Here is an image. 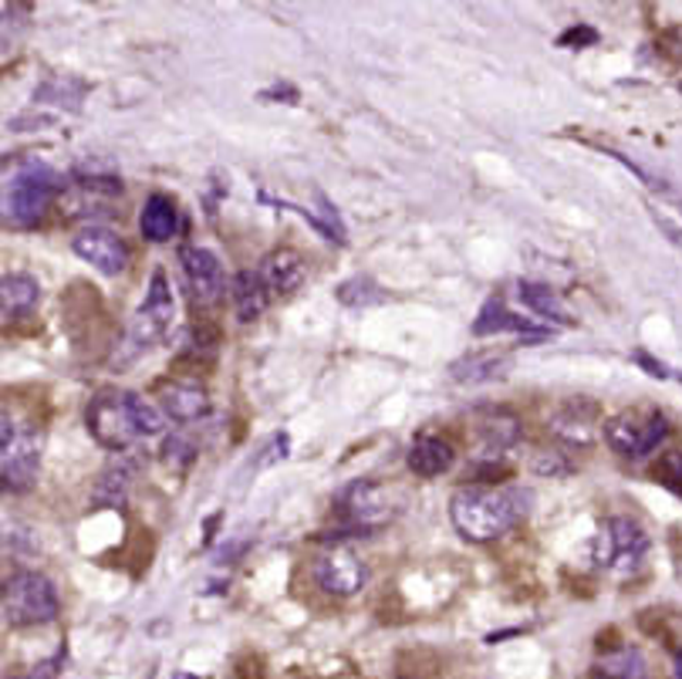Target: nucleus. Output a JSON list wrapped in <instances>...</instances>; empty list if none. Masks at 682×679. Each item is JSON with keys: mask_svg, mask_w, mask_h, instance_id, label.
Instances as JSON below:
<instances>
[{"mask_svg": "<svg viewBox=\"0 0 682 679\" xmlns=\"http://www.w3.org/2000/svg\"><path fill=\"white\" fill-rule=\"evenodd\" d=\"M163 426L166 413L126 389H105L88 403V433L112 453H126L142 437H160Z\"/></svg>", "mask_w": 682, "mask_h": 679, "instance_id": "f257e3e1", "label": "nucleus"}, {"mask_svg": "<svg viewBox=\"0 0 682 679\" xmlns=\"http://www.w3.org/2000/svg\"><path fill=\"white\" fill-rule=\"evenodd\" d=\"M531 493L520 487H463L450 501L453 528L477 544L504 538L527 514Z\"/></svg>", "mask_w": 682, "mask_h": 679, "instance_id": "f03ea898", "label": "nucleus"}, {"mask_svg": "<svg viewBox=\"0 0 682 679\" xmlns=\"http://www.w3.org/2000/svg\"><path fill=\"white\" fill-rule=\"evenodd\" d=\"M58 589L38 571H17L4 581V623L8 626H41L58 619Z\"/></svg>", "mask_w": 682, "mask_h": 679, "instance_id": "7ed1b4c3", "label": "nucleus"}, {"mask_svg": "<svg viewBox=\"0 0 682 679\" xmlns=\"http://www.w3.org/2000/svg\"><path fill=\"white\" fill-rule=\"evenodd\" d=\"M58 193V176L41 166V163H27L24 169H17L8 187H4V217L14 227H27L41 221L51 200Z\"/></svg>", "mask_w": 682, "mask_h": 679, "instance_id": "20e7f679", "label": "nucleus"}, {"mask_svg": "<svg viewBox=\"0 0 682 679\" xmlns=\"http://www.w3.org/2000/svg\"><path fill=\"white\" fill-rule=\"evenodd\" d=\"M669 433V423L659 410H622L605 423V443L629 460L653 453Z\"/></svg>", "mask_w": 682, "mask_h": 679, "instance_id": "39448f33", "label": "nucleus"}, {"mask_svg": "<svg viewBox=\"0 0 682 679\" xmlns=\"http://www.w3.org/2000/svg\"><path fill=\"white\" fill-rule=\"evenodd\" d=\"M334 511H338L341 524H345V528L355 531V535L379 531L395 517V507L389 501V490L382 483H371V480L349 483L345 490L338 493Z\"/></svg>", "mask_w": 682, "mask_h": 679, "instance_id": "423d86ee", "label": "nucleus"}, {"mask_svg": "<svg viewBox=\"0 0 682 679\" xmlns=\"http://www.w3.org/2000/svg\"><path fill=\"white\" fill-rule=\"evenodd\" d=\"M41 447L45 437L38 429L17 426L11 413H4V433H0V474H4L8 490H24L35 480L41 467Z\"/></svg>", "mask_w": 682, "mask_h": 679, "instance_id": "0eeeda50", "label": "nucleus"}, {"mask_svg": "<svg viewBox=\"0 0 682 679\" xmlns=\"http://www.w3.org/2000/svg\"><path fill=\"white\" fill-rule=\"evenodd\" d=\"M173 318H176V301H173L169 281H166L163 271H156L152 274V281H149V291H146L139 315L132 322L129 342L136 349H152L173 328Z\"/></svg>", "mask_w": 682, "mask_h": 679, "instance_id": "6e6552de", "label": "nucleus"}, {"mask_svg": "<svg viewBox=\"0 0 682 679\" xmlns=\"http://www.w3.org/2000/svg\"><path fill=\"white\" fill-rule=\"evenodd\" d=\"M648 551V538L642 524L632 517H611L602 531V548H598V565L611 568L615 575H629L642 565Z\"/></svg>", "mask_w": 682, "mask_h": 679, "instance_id": "1a4fd4ad", "label": "nucleus"}, {"mask_svg": "<svg viewBox=\"0 0 682 679\" xmlns=\"http://www.w3.org/2000/svg\"><path fill=\"white\" fill-rule=\"evenodd\" d=\"M315 581H318V589L334 595V599H349L355 592L365 589V581H368V568L365 562L358 558V554L345 544H334L328 548L325 554H318V562H315Z\"/></svg>", "mask_w": 682, "mask_h": 679, "instance_id": "9d476101", "label": "nucleus"}, {"mask_svg": "<svg viewBox=\"0 0 682 679\" xmlns=\"http://www.w3.org/2000/svg\"><path fill=\"white\" fill-rule=\"evenodd\" d=\"M179 271L182 281L190 288L197 304H216L227 291V277H224V264L206 247H182L179 251Z\"/></svg>", "mask_w": 682, "mask_h": 679, "instance_id": "9b49d317", "label": "nucleus"}, {"mask_svg": "<svg viewBox=\"0 0 682 679\" xmlns=\"http://www.w3.org/2000/svg\"><path fill=\"white\" fill-rule=\"evenodd\" d=\"M72 247H75V254L85 264H91V267H96L99 274H105V277L122 274V271H126V264H129V247H126V240H122L118 234H112V230H105V227H88V230H81L72 240Z\"/></svg>", "mask_w": 682, "mask_h": 679, "instance_id": "f8f14e48", "label": "nucleus"}, {"mask_svg": "<svg viewBox=\"0 0 682 679\" xmlns=\"http://www.w3.org/2000/svg\"><path fill=\"white\" fill-rule=\"evenodd\" d=\"M504 331H514L517 338H523V342H541V338L551 335V328H538L531 318H520V315L507 312L504 298L497 294V298H490L483 304L480 318L473 322V335L487 338V335H504Z\"/></svg>", "mask_w": 682, "mask_h": 679, "instance_id": "ddd939ff", "label": "nucleus"}, {"mask_svg": "<svg viewBox=\"0 0 682 679\" xmlns=\"http://www.w3.org/2000/svg\"><path fill=\"white\" fill-rule=\"evenodd\" d=\"M261 277H264V285H267L270 294H294L304 285L307 264L294 247H277V251H270L264 257Z\"/></svg>", "mask_w": 682, "mask_h": 679, "instance_id": "4468645a", "label": "nucleus"}, {"mask_svg": "<svg viewBox=\"0 0 682 679\" xmlns=\"http://www.w3.org/2000/svg\"><path fill=\"white\" fill-rule=\"evenodd\" d=\"M160 410L176 423H193L210 413V399L203 386L176 379L160 389Z\"/></svg>", "mask_w": 682, "mask_h": 679, "instance_id": "2eb2a0df", "label": "nucleus"}, {"mask_svg": "<svg viewBox=\"0 0 682 679\" xmlns=\"http://www.w3.org/2000/svg\"><path fill=\"white\" fill-rule=\"evenodd\" d=\"M514 355L510 352H470L459 362H453L450 376L463 386H480V382H497L510 373Z\"/></svg>", "mask_w": 682, "mask_h": 679, "instance_id": "dca6fc26", "label": "nucleus"}, {"mask_svg": "<svg viewBox=\"0 0 682 679\" xmlns=\"http://www.w3.org/2000/svg\"><path fill=\"white\" fill-rule=\"evenodd\" d=\"M132 480H136V460L129 453H118L99 474L96 490H91V501L99 507H122L132 490Z\"/></svg>", "mask_w": 682, "mask_h": 679, "instance_id": "f3484780", "label": "nucleus"}, {"mask_svg": "<svg viewBox=\"0 0 682 679\" xmlns=\"http://www.w3.org/2000/svg\"><path fill=\"white\" fill-rule=\"evenodd\" d=\"M176 227H179V206L173 197L166 193H152L142 206V217H139V230L146 240L152 243H166L176 237Z\"/></svg>", "mask_w": 682, "mask_h": 679, "instance_id": "a211bd4d", "label": "nucleus"}, {"mask_svg": "<svg viewBox=\"0 0 682 679\" xmlns=\"http://www.w3.org/2000/svg\"><path fill=\"white\" fill-rule=\"evenodd\" d=\"M473 433L487 450H507L520 437V419L507 410H483L473 416Z\"/></svg>", "mask_w": 682, "mask_h": 679, "instance_id": "6ab92c4d", "label": "nucleus"}, {"mask_svg": "<svg viewBox=\"0 0 682 679\" xmlns=\"http://www.w3.org/2000/svg\"><path fill=\"white\" fill-rule=\"evenodd\" d=\"M453 460H456L453 447L446 440H440V437H419L409 447V470L416 477H426V480L446 474L453 467Z\"/></svg>", "mask_w": 682, "mask_h": 679, "instance_id": "aec40b11", "label": "nucleus"}, {"mask_svg": "<svg viewBox=\"0 0 682 679\" xmlns=\"http://www.w3.org/2000/svg\"><path fill=\"white\" fill-rule=\"evenodd\" d=\"M267 285H264V277L261 271H240L233 277V307H237V318L247 325V322H254L261 318V312L267 307Z\"/></svg>", "mask_w": 682, "mask_h": 679, "instance_id": "412c9836", "label": "nucleus"}, {"mask_svg": "<svg viewBox=\"0 0 682 679\" xmlns=\"http://www.w3.org/2000/svg\"><path fill=\"white\" fill-rule=\"evenodd\" d=\"M520 301L531 307L534 315L547 318V322H557V325H574V318L568 315V307L561 301V294H557L554 288L547 285H538V281H520Z\"/></svg>", "mask_w": 682, "mask_h": 679, "instance_id": "4be33fe9", "label": "nucleus"}, {"mask_svg": "<svg viewBox=\"0 0 682 679\" xmlns=\"http://www.w3.org/2000/svg\"><path fill=\"white\" fill-rule=\"evenodd\" d=\"M551 433L561 437L571 447H588L595 437V410L592 406H588L584 413H578V406L557 410L554 419H551Z\"/></svg>", "mask_w": 682, "mask_h": 679, "instance_id": "5701e85b", "label": "nucleus"}, {"mask_svg": "<svg viewBox=\"0 0 682 679\" xmlns=\"http://www.w3.org/2000/svg\"><path fill=\"white\" fill-rule=\"evenodd\" d=\"M41 298V285L30 274H4L0 281V301H4V318L24 315L38 304Z\"/></svg>", "mask_w": 682, "mask_h": 679, "instance_id": "b1692460", "label": "nucleus"}, {"mask_svg": "<svg viewBox=\"0 0 682 679\" xmlns=\"http://www.w3.org/2000/svg\"><path fill=\"white\" fill-rule=\"evenodd\" d=\"M598 676L602 679H642L645 676V656L635 645H622V650L608 653L598 663Z\"/></svg>", "mask_w": 682, "mask_h": 679, "instance_id": "393cba45", "label": "nucleus"}, {"mask_svg": "<svg viewBox=\"0 0 682 679\" xmlns=\"http://www.w3.org/2000/svg\"><path fill=\"white\" fill-rule=\"evenodd\" d=\"M338 301L341 304H352V307H365V304H379L382 301V291L379 285L371 281V277H352V281H345L338 288Z\"/></svg>", "mask_w": 682, "mask_h": 679, "instance_id": "a878e982", "label": "nucleus"}, {"mask_svg": "<svg viewBox=\"0 0 682 679\" xmlns=\"http://www.w3.org/2000/svg\"><path fill=\"white\" fill-rule=\"evenodd\" d=\"M163 460L169 463V467H176V470H186V467H190V463L197 460L193 440L186 437V433H173V437L166 440V447H163Z\"/></svg>", "mask_w": 682, "mask_h": 679, "instance_id": "bb28decb", "label": "nucleus"}, {"mask_svg": "<svg viewBox=\"0 0 682 679\" xmlns=\"http://www.w3.org/2000/svg\"><path fill=\"white\" fill-rule=\"evenodd\" d=\"M595 41H598V30L595 27H584V24L581 27H568L565 35L557 38V45H561V48H571V45L581 48V45H595Z\"/></svg>", "mask_w": 682, "mask_h": 679, "instance_id": "cd10ccee", "label": "nucleus"}, {"mask_svg": "<svg viewBox=\"0 0 682 679\" xmlns=\"http://www.w3.org/2000/svg\"><path fill=\"white\" fill-rule=\"evenodd\" d=\"M659 48L669 61H675V65H682V24L679 27H669L666 35L659 38Z\"/></svg>", "mask_w": 682, "mask_h": 679, "instance_id": "c85d7f7f", "label": "nucleus"}, {"mask_svg": "<svg viewBox=\"0 0 682 679\" xmlns=\"http://www.w3.org/2000/svg\"><path fill=\"white\" fill-rule=\"evenodd\" d=\"M662 477H666V483H679V490H682V450L669 453L662 460Z\"/></svg>", "mask_w": 682, "mask_h": 679, "instance_id": "c756f323", "label": "nucleus"}, {"mask_svg": "<svg viewBox=\"0 0 682 679\" xmlns=\"http://www.w3.org/2000/svg\"><path fill=\"white\" fill-rule=\"evenodd\" d=\"M534 470H538V474H565L568 467H565V463H557V456L541 453V456L534 460Z\"/></svg>", "mask_w": 682, "mask_h": 679, "instance_id": "7c9ffc66", "label": "nucleus"}, {"mask_svg": "<svg viewBox=\"0 0 682 679\" xmlns=\"http://www.w3.org/2000/svg\"><path fill=\"white\" fill-rule=\"evenodd\" d=\"M58 663H61V656H54V659H48V663L35 666V669H30L24 679H54V676H58Z\"/></svg>", "mask_w": 682, "mask_h": 679, "instance_id": "2f4dec72", "label": "nucleus"}, {"mask_svg": "<svg viewBox=\"0 0 682 679\" xmlns=\"http://www.w3.org/2000/svg\"><path fill=\"white\" fill-rule=\"evenodd\" d=\"M635 359H639V362H642V365L648 368V376H656V379H666V376H669V368H666L662 362H653V359H648L645 352H639Z\"/></svg>", "mask_w": 682, "mask_h": 679, "instance_id": "473e14b6", "label": "nucleus"}, {"mask_svg": "<svg viewBox=\"0 0 682 679\" xmlns=\"http://www.w3.org/2000/svg\"><path fill=\"white\" fill-rule=\"evenodd\" d=\"M675 679H682V653H679V659H675Z\"/></svg>", "mask_w": 682, "mask_h": 679, "instance_id": "72a5a7b5", "label": "nucleus"}, {"mask_svg": "<svg viewBox=\"0 0 682 679\" xmlns=\"http://www.w3.org/2000/svg\"><path fill=\"white\" fill-rule=\"evenodd\" d=\"M176 679H193V676H182V672H179V676H176Z\"/></svg>", "mask_w": 682, "mask_h": 679, "instance_id": "f704fd0d", "label": "nucleus"}]
</instances>
